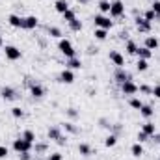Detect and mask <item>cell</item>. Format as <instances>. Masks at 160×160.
Listing matches in <instances>:
<instances>
[{"instance_id":"6da1fadb","label":"cell","mask_w":160,"mask_h":160,"mask_svg":"<svg viewBox=\"0 0 160 160\" xmlns=\"http://www.w3.org/2000/svg\"><path fill=\"white\" fill-rule=\"evenodd\" d=\"M58 50L69 60V58H75L77 56V50L73 48V45H71V41L69 39H65V38H62V39L58 41Z\"/></svg>"},{"instance_id":"7a4b0ae2","label":"cell","mask_w":160,"mask_h":160,"mask_svg":"<svg viewBox=\"0 0 160 160\" xmlns=\"http://www.w3.org/2000/svg\"><path fill=\"white\" fill-rule=\"evenodd\" d=\"M93 22H95L97 28H102V30H110V28L114 26V21H110V17H108V15H102V13L95 15V17H93Z\"/></svg>"},{"instance_id":"3957f363","label":"cell","mask_w":160,"mask_h":160,"mask_svg":"<svg viewBox=\"0 0 160 160\" xmlns=\"http://www.w3.org/2000/svg\"><path fill=\"white\" fill-rule=\"evenodd\" d=\"M34 149V143H28L26 140H22L21 136L17 138V140H13V151L15 153H28V151H32Z\"/></svg>"},{"instance_id":"277c9868","label":"cell","mask_w":160,"mask_h":160,"mask_svg":"<svg viewBox=\"0 0 160 160\" xmlns=\"http://www.w3.org/2000/svg\"><path fill=\"white\" fill-rule=\"evenodd\" d=\"M123 15H125V4H123L121 0H114L112 6H110V13H108V17L118 19V17H123Z\"/></svg>"},{"instance_id":"5b68a950","label":"cell","mask_w":160,"mask_h":160,"mask_svg":"<svg viewBox=\"0 0 160 160\" xmlns=\"http://www.w3.org/2000/svg\"><path fill=\"white\" fill-rule=\"evenodd\" d=\"M4 54H6V58H8L9 62H17V60L22 58V52H21L17 47H13V45H6V47H4Z\"/></svg>"},{"instance_id":"8992f818","label":"cell","mask_w":160,"mask_h":160,"mask_svg":"<svg viewBox=\"0 0 160 160\" xmlns=\"http://www.w3.org/2000/svg\"><path fill=\"white\" fill-rule=\"evenodd\" d=\"M121 91H123V95H127V97H134V95L138 93V84H134V80L123 82V84H121Z\"/></svg>"},{"instance_id":"52a82bcc","label":"cell","mask_w":160,"mask_h":160,"mask_svg":"<svg viewBox=\"0 0 160 160\" xmlns=\"http://www.w3.org/2000/svg\"><path fill=\"white\" fill-rule=\"evenodd\" d=\"M114 80H116L118 84H123V82L132 80V75H130V73H127V69H125V67H116V71H114Z\"/></svg>"},{"instance_id":"ba28073f","label":"cell","mask_w":160,"mask_h":160,"mask_svg":"<svg viewBox=\"0 0 160 160\" xmlns=\"http://www.w3.org/2000/svg\"><path fill=\"white\" fill-rule=\"evenodd\" d=\"M110 62L116 65V67H125V56L121 54V52H118V50H110Z\"/></svg>"},{"instance_id":"9c48e42d","label":"cell","mask_w":160,"mask_h":160,"mask_svg":"<svg viewBox=\"0 0 160 160\" xmlns=\"http://www.w3.org/2000/svg\"><path fill=\"white\" fill-rule=\"evenodd\" d=\"M136 28H138V32H142V34H149V32H151V22L145 21L143 17H138V19H136Z\"/></svg>"},{"instance_id":"30bf717a","label":"cell","mask_w":160,"mask_h":160,"mask_svg":"<svg viewBox=\"0 0 160 160\" xmlns=\"http://www.w3.org/2000/svg\"><path fill=\"white\" fill-rule=\"evenodd\" d=\"M8 22H9V26H13V28H22V26H24V17L11 13V15L8 17Z\"/></svg>"},{"instance_id":"8fae6325","label":"cell","mask_w":160,"mask_h":160,"mask_svg":"<svg viewBox=\"0 0 160 160\" xmlns=\"http://www.w3.org/2000/svg\"><path fill=\"white\" fill-rule=\"evenodd\" d=\"M38 24H39V19L36 17V15H28V17H24V30H36L38 28Z\"/></svg>"},{"instance_id":"7c38bea8","label":"cell","mask_w":160,"mask_h":160,"mask_svg":"<svg viewBox=\"0 0 160 160\" xmlns=\"http://www.w3.org/2000/svg\"><path fill=\"white\" fill-rule=\"evenodd\" d=\"M48 140H52V142H58L63 134H62V125H54V127H50L48 128Z\"/></svg>"},{"instance_id":"4fadbf2b","label":"cell","mask_w":160,"mask_h":160,"mask_svg":"<svg viewBox=\"0 0 160 160\" xmlns=\"http://www.w3.org/2000/svg\"><path fill=\"white\" fill-rule=\"evenodd\" d=\"M0 95H2V99H6V101H13V99H17V91H15L11 86L2 88V89H0Z\"/></svg>"},{"instance_id":"5bb4252c","label":"cell","mask_w":160,"mask_h":160,"mask_svg":"<svg viewBox=\"0 0 160 160\" xmlns=\"http://www.w3.org/2000/svg\"><path fill=\"white\" fill-rule=\"evenodd\" d=\"M158 45H160V41H158L157 36H147L145 41H143V47H145V48H149V50H157V48H158Z\"/></svg>"},{"instance_id":"9a60e30c","label":"cell","mask_w":160,"mask_h":160,"mask_svg":"<svg viewBox=\"0 0 160 160\" xmlns=\"http://www.w3.org/2000/svg\"><path fill=\"white\" fill-rule=\"evenodd\" d=\"M60 82H63V84H73V82H75V73H73L71 69H63V71L60 73Z\"/></svg>"},{"instance_id":"2e32d148","label":"cell","mask_w":160,"mask_h":160,"mask_svg":"<svg viewBox=\"0 0 160 160\" xmlns=\"http://www.w3.org/2000/svg\"><path fill=\"white\" fill-rule=\"evenodd\" d=\"M80 67H82V60L80 58H69L67 62H65V69H71V71H78Z\"/></svg>"},{"instance_id":"e0dca14e","label":"cell","mask_w":160,"mask_h":160,"mask_svg":"<svg viewBox=\"0 0 160 160\" xmlns=\"http://www.w3.org/2000/svg\"><path fill=\"white\" fill-rule=\"evenodd\" d=\"M140 116L145 118V119H151V118L155 116V108H153L151 104H143V106L140 108Z\"/></svg>"},{"instance_id":"ac0fdd59","label":"cell","mask_w":160,"mask_h":160,"mask_svg":"<svg viewBox=\"0 0 160 160\" xmlns=\"http://www.w3.org/2000/svg\"><path fill=\"white\" fill-rule=\"evenodd\" d=\"M30 93H32V97L41 99V97H45V88L39 86V84H32V86H30Z\"/></svg>"},{"instance_id":"d6986e66","label":"cell","mask_w":160,"mask_h":160,"mask_svg":"<svg viewBox=\"0 0 160 160\" xmlns=\"http://www.w3.org/2000/svg\"><path fill=\"white\" fill-rule=\"evenodd\" d=\"M136 56H138L140 60H151V56H153V50H149V48H145V47H138V50H136Z\"/></svg>"},{"instance_id":"ffe728a7","label":"cell","mask_w":160,"mask_h":160,"mask_svg":"<svg viewBox=\"0 0 160 160\" xmlns=\"http://www.w3.org/2000/svg\"><path fill=\"white\" fill-rule=\"evenodd\" d=\"M142 130H143V132H145V134H147V136L151 138V136H153V134L157 132V125H155L153 121H145V123L142 125Z\"/></svg>"},{"instance_id":"44dd1931","label":"cell","mask_w":160,"mask_h":160,"mask_svg":"<svg viewBox=\"0 0 160 160\" xmlns=\"http://www.w3.org/2000/svg\"><path fill=\"white\" fill-rule=\"evenodd\" d=\"M62 130H65V132H69V134H78L80 132V128L75 125V123H71V121L62 123Z\"/></svg>"},{"instance_id":"7402d4cb","label":"cell","mask_w":160,"mask_h":160,"mask_svg":"<svg viewBox=\"0 0 160 160\" xmlns=\"http://www.w3.org/2000/svg\"><path fill=\"white\" fill-rule=\"evenodd\" d=\"M54 9L63 15V13L69 9V2H67V0H56V2H54Z\"/></svg>"},{"instance_id":"603a6c76","label":"cell","mask_w":160,"mask_h":160,"mask_svg":"<svg viewBox=\"0 0 160 160\" xmlns=\"http://www.w3.org/2000/svg\"><path fill=\"white\" fill-rule=\"evenodd\" d=\"M47 32H48V36H50V38H54V39H62V38H63V32H62L58 26H48V28H47Z\"/></svg>"},{"instance_id":"cb8c5ba5","label":"cell","mask_w":160,"mask_h":160,"mask_svg":"<svg viewBox=\"0 0 160 160\" xmlns=\"http://www.w3.org/2000/svg\"><path fill=\"white\" fill-rule=\"evenodd\" d=\"M130 153H132V157H136V158H140V157L143 155V145H142L140 142H136V143H132V147H130Z\"/></svg>"},{"instance_id":"d4e9b609","label":"cell","mask_w":160,"mask_h":160,"mask_svg":"<svg viewBox=\"0 0 160 160\" xmlns=\"http://www.w3.org/2000/svg\"><path fill=\"white\" fill-rule=\"evenodd\" d=\"M110 6H112V2H108V0H101V2L97 4V8H99V11H101L102 15H106V13H110Z\"/></svg>"},{"instance_id":"484cf974","label":"cell","mask_w":160,"mask_h":160,"mask_svg":"<svg viewBox=\"0 0 160 160\" xmlns=\"http://www.w3.org/2000/svg\"><path fill=\"white\" fill-rule=\"evenodd\" d=\"M128 106L134 108V110H140V108L143 106V101H142L140 97H130V99H128Z\"/></svg>"},{"instance_id":"4316f807","label":"cell","mask_w":160,"mask_h":160,"mask_svg":"<svg viewBox=\"0 0 160 160\" xmlns=\"http://www.w3.org/2000/svg\"><path fill=\"white\" fill-rule=\"evenodd\" d=\"M21 138H22V140H26L28 143H36V142H38V140H36V134H34L32 130H24V132L21 134Z\"/></svg>"},{"instance_id":"83f0119b","label":"cell","mask_w":160,"mask_h":160,"mask_svg":"<svg viewBox=\"0 0 160 160\" xmlns=\"http://www.w3.org/2000/svg\"><path fill=\"white\" fill-rule=\"evenodd\" d=\"M104 145H106V147H116V145H118V136L110 132V134L106 136V140H104Z\"/></svg>"},{"instance_id":"f1b7e54d","label":"cell","mask_w":160,"mask_h":160,"mask_svg":"<svg viewBox=\"0 0 160 160\" xmlns=\"http://www.w3.org/2000/svg\"><path fill=\"white\" fill-rule=\"evenodd\" d=\"M93 36H95V39L99 41H104L108 38V30H102V28H95V32H93Z\"/></svg>"},{"instance_id":"f546056e","label":"cell","mask_w":160,"mask_h":160,"mask_svg":"<svg viewBox=\"0 0 160 160\" xmlns=\"http://www.w3.org/2000/svg\"><path fill=\"white\" fill-rule=\"evenodd\" d=\"M136 69H138L140 73L147 71V69H149V60H140V58H138V62H136Z\"/></svg>"},{"instance_id":"4dcf8cb0","label":"cell","mask_w":160,"mask_h":160,"mask_svg":"<svg viewBox=\"0 0 160 160\" xmlns=\"http://www.w3.org/2000/svg\"><path fill=\"white\" fill-rule=\"evenodd\" d=\"M69 24V30L71 32H80L82 30V21L80 19H75V21H71V22H67Z\"/></svg>"},{"instance_id":"1f68e13d","label":"cell","mask_w":160,"mask_h":160,"mask_svg":"<svg viewBox=\"0 0 160 160\" xmlns=\"http://www.w3.org/2000/svg\"><path fill=\"white\" fill-rule=\"evenodd\" d=\"M125 50H127L128 54H136V50H138V45H136V41L128 39V41H127V45H125Z\"/></svg>"},{"instance_id":"d6a6232c","label":"cell","mask_w":160,"mask_h":160,"mask_svg":"<svg viewBox=\"0 0 160 160\" xmlns=\"http://www.w3.org/2000/svg\"><path fill=\"white\" fill-rule=\"evenodd\" d=\"M78 153L82 155V157H89V155H91V147H89L88 143H80L78 145Z\"/></svg>"},{"instance_id":"836d02e7","label":"cell","mask_w":160,"mask_h":160,"mask_svg":"<svg viewBox=\"0 0 160 160\" xmlns=\"http://www.w3.org/2000/svg\"><path fill=\"white\" fill-rule=\"evenodd\" d=\"M62 17H63V21H65V22H71V21H75V19H77V13H75V11L69 8V9H67V11H65Z\"/></svg>"},{"instance_id":"e575fe53","label":"cell","mask_w":160,"mask_h":160,"mask_svg":"<svg viewBox=\"0 0 160 160\" xmlns=\"http://www.w3.org/2000/svg\"><path fill=\"white\" fill-rule=\"evenodd\" d=\"M143 19H145V21H149V22H153V21H157L158 17H157V13H155L153 9H147V11L143 13Z\"/></svg>"},{"instance_id":"d590c367","label":"cell","mask_w":160,"mask_h":160,"mask_svg":"<svg viewBox=\"0 0 160 160\" xmlns=\"http://www.w3.org/2000/svg\"><path fill=\"white\" fill-rule=\"evenodd\" d=\"M11 116H13L15 119H21V118H24V112H22V108L13 106V108H11Z\"/></svg>"},{"instance_id":"8d00e7d4","label":"cell","mask_w":160,"mask_h":160,"mask_svg":"<svg viewBox=\"0 0 160 160\" xmlns=\"http://www.w3.org/2000/svg\"><path fill=\"white\" fill-rule=\"evenodd\" d=\"M34 145H36V155H39V153H45V151H47V143H38V142H36Z\"/></svg>"},{"instance_id":"74e56055","label":"cell","mask_w":160,"mask_h":160,"mask_svg":"<svg viewBox=\"0 0 160 160\" xmlns=\"http://www.w3.org/2000/svg\"><path fill=\"white\" fill-rule=\"evenodd\" d=\"M138 91H142V93H147V95H151L153 88H149L147 84H142V86H138Z\"/></svg>"},{"instance_id":"f35d334b","label":"cell","mask_w":160,"mask_h":160,"mask_svg":"<svg viewBox=\"0 0 160 160\" xmlns=\"http://www.w3.org/2000/svg\"><path fill=\"white\" fill-rule=\"evenodd\" d=\"M149 140H151V138H149V136H147L143 130H140V132H138V142H140V143H143V142H149Z\"/></svg>"},{"instance_id":"ab89813d","label":"cell","mask_w":160,"mask_h":160,"mask_svg":"<svg viewBox=\"0 0 160 160\" xmlns=\"http://www.w3.org/2000/svg\"><path fill=\"white\" fill-rule=\"evenodd\" d=\"M151 9L157 13V17L160 19V0H157V2H153V4H151Z\"/></svg>"},{"instance_id":"60d3db41","label":"cell","mask_w":160,"mask_h":160,"mask_svg":"<svg viewBox=\"0 0 160 160\" xmlns=\"http://www.w3.org/2000/svg\"><path fill=\"white\" fill-rule=\"evenodd\" d=\"M47 160H63V155L62 153H50Z\"/></svg>"},{"instance_id":"b9f144b4","label":"cell","mask_w":160,"mask_h":160,"mask_svg":"<svg viewBox=\"0 0 160 160\" xmlns=\"http://www.w3.org/2000/svg\"><path fill=\"white\" fill-rule=\"evenodd\" d=\"M65 114H67V116H69V118H71V119H75V118H77V116H78V112H77V110H75V108H67V110H65Z\"/></svg>"},{"instance_id":"7bdbcfd3","label":"cell","mask_w":160,"mask_h":160,"mask_svg":"<svg viewBox=\"0 0 160 160\" xmlns=\"http://www.w3.org/2000/svg\"><path fill=\"white\" fill-rule=\"evenodd\" d=\"M8 155H9V149L6 145H0V158H6Z\"/></svg>"},{"instance_id":"ee69618b","label":"cell","mask_w":160,"mask_h":160,"mask_svg":"<svg viewBox=\"0 0 160 160\" xmlns=\"http://www.w3.org/2000/svg\"><path fill=\"white\" fill-rule=\"evenodd\" d=\"M151 95H153V97H157V99H160V84H158V86H155V88H153Z\"/></svg>"},{"instance_id":"f6af8a7d","label":"cell","mask_w":160,"mask_h":160,"mask_svg":"<svg viewBox=\"0 0 160 160\" xmlns=\"http://www.w3.org/2000/svg\"><path fill=\"white\" fill-rule=\"evenodd\" d=\"M19 158H21V160H34V158H32V155H30V151H28V153H21V155H19Z\"/></svg>"},{"instance_id":"bcb514c9","label":"cell","mask_w":160,"mask_h":160,"mask_svg":"<svg viewBox=\"0 0 160 160\" xmlns=\"http://www.w3.org/2000/svg\"><path fill=\"white\" fill-rule=\"evenodd\" d=\"M151 140H153L155 143H160V132H155V134L151 136Z\"/></svg>"},{"instance_id":"7dc6e473","label":"cell","mask_w":160,"mask_h":160,"mask_svg":"<svg viewBox=\"0 0 160 160\" xmlns=\"http://www.w3.org/2000/svg\"><path fill=\"white\" fill-rule=\"evenodd\" d=\"M77 2H80V4H89L91 0H77Z\"/></svg>"},{"instance_id":"c3c4849f","label":"cell","mask_w":160,"mask_h":160,"mask_svg":"<svg viewBox=\"0 0 160 160\" xmlns=\"http://www.w3.org/2000/svg\"><path fill=\"white\" fill-rule=\"evenodd\" d=\"M2 45H4V39H2V36H0V47H2Z\"/></svg>"},{"instance_id":"681fc988","label":"cell","mask_w":160,"mask_h":160,"mask_svg":"<svg viewBox=\"0 0 160 160\" xmlns=\"http://www.w3.org/2000/svg\"><path fill=\"white\" fill-rule=\"evenodd\" d=\"M34 160H45V158H34Z\"/></svg>"},{"instance_id":"f907efd6","label":"cell","mask_w":160,"mask_h":160,"mask_svg":"<svg viewBox=\"0 0 160 160\" xmlns=\"http://www.w3.org/2000/svg\"><path fill=\"white\" fill-rule=\"evenodd\" d=\"M155 160H160V158H155Z\"/></svg>"},{"instance_id":"816d5d0a","label":"cell","mask_w":160,"mask_h":160,"mask_svg":"<svg viewBox=\"0 0 160 160\" xmlns=\"http://www.w3.org/2000/svg\"><path fill=\"white\" fill-rule=\"evenodd\" d=\"M153 2H157V0H153Z\"/></svg>"}]
</instances>
